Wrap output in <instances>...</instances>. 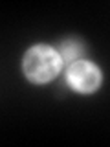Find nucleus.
I'll return each mask as SVG.
<instances>
[{
    "label": "nucleus",
    "instance_id": "nucleus-1",
    "mask_svg": "<svg viewBox=\"0 0 110 147\" xmlns=\"http://www.w3.org/2000/svg\"><path fill=\"white\" fill-rule=\"evenodd\" d=\"M61 70V59L48 46H35L26 53L24 72L31 81L46 83L53 79Z\"/></svg>",
    "mask_w": 110,
    "mask_h": 147
},
{
    "label": "nucleus",
    "instance_id": "nucleus-2",
    "mask_svg": "<svg viewBox=\"0 0 110 147\" xmlns=\"http://www.w3.org/2000/svg\"><path fill=\"white\" fill-rule=\"evenodd\" d=\"M68 83L79 92H94L101 83V74L92 63L77 61L68 68Z\"/></svg>",
    "mask_w": 110,
    "mask_h": 147
},
{
    "label": "nucleus",
    "instance_id": "nucleus-3",
    "mask_svg": "<svg viewBox=\"0 0 110 147\" xmlns=\"http://www.w3.org/2000/svg\"><path fill=\"white\" fill-rule=\"evenodd\" d=\"M61 53L66 61L72 63V61L81 59L82 53H85V50H82V44L77 42V40H66V42H62V46H61Z\"/></svg>",
    "mask_w": 110,
    "mask_h": 147
}]
</instances>
